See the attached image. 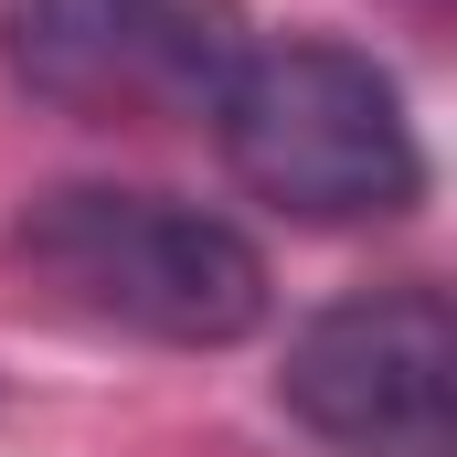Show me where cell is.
Returning <instances> with one entry per match:
<instances>
[{
	"label": "cell",
	"mask_w": 457,
	"mask_h": 457,
	"mask_svg": "<svg viewBox=\"0 0 457 457\" xmlns=\"http://www.w3.org/2000/svg\"><path fill=\"white\" fill-rule=\"evenodd\" d=\"M11 266L128 341L160 351H224L266 320V266L255 245L170 192H117V181H64V192H32L21 224H11Z\"/></svg>",
	"instance_id": "cell-1"
},
{
	"label": "cell",
	"mask_w": 457,
	"mask_h": 457,
	"mask_svg": "<svg viewBox=\"0 0 457 457\" xmlns=\"http://www.w3.org/2000/svg\"><path fill=\"white\" fill-rule=\"evenodd\" d=\"M234 181L298 224H383L426 192V149L415 117L394 96V75L351 43H245V64L213 96Z\"/></svg>",
	"instance_id": "cell-2"
},
{
	"label": "cell",
	"mask_w": 457,
	"mask_h": 457,
	"mask_svg": "<svg viewBox=\"0 0 457 457\" xmlns=\"http://www.w3.org/2000/svg\"><path fill=\"white\" fill-rule=\"evenodd\" d=\"M0 64L64 117H203L245 64V0H0Z\"/></svg>",
	"instance_id": "cell-3"
},
{
	"label": "cell",
	"mask_w": 457,
	"mask_h": 457,
	"mask_svg": "<svg viewBox=\"0 0 457 457\" xmlns=\"http://www.w3.org/2000/svg\"><path fill=\"white\" fill-rule=\"evenodd\" d=\"M277 404L341 457H447L457 447V320L436 287H361L341 309H320Z\"/></svg>",
	"instance_id": "cell-4"
}]
</instances>
